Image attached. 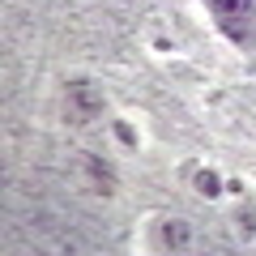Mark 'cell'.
Instances as JSON below:
<instances>
[{
    "label": "cell",
    "instance_id": "6da1fadb",
    "mask_svg": "<svg viewBox=\"0 0 256 256\" xmlns=\"http://www.w3.org/2000/svg\"><path fill=\"white\" fill-rule=\"evenodd\" d=\"M218 26L226 30L235 43H252L256 34V0H210Z\"/></svg>",
    "mask_w": 256,
    "mask_h": 256
},
{
    "label": "cell",
    "instance_id": "277c9868",
    "mask_svg": "<svg viewBox=\"0 0 256 256\" xmlns=\"http://www.w3.org/2000/svg\"><path fill=\"white\" fill-rule=\"evenodd\" d=\"M196 188H201V192H210V196H218V192H222V184H218V175H210V171H205V175H196Z\"/></svg>",
    "mask_w": 256,
    "mask_h": 256
},
{
    "label": "cell",
    "instance_id": "3957f363",
    "mask_svg": "<svg viewBox=\"0 0 256 256\" xmlns=\"http://www.w3.org/2000/svg\"><path fill=\"white\" fill-rule=\"evenodd\" d=\"M162 244L166 248H188V239H192V230H188V222H162Z\"/></svg>",
    "mask_w": 256,
    "mask_h": 256
},
{
    "label": "cell",
    "instance_id": "7a4b0ae2",
    "mask_svg": "<svg viewBox=\"0 0 256 256\" xmlns=\"http://www.w3.org/2000/svg\"><path fill=\"white\" fill-rule=\"evenodd\" d=\"M94 116H98V94L73 86V90H68V120L82 124V120H94Z\"/></svg>",
    "mask_w": 256,
    "mask_h": 256
}]
</instances>
